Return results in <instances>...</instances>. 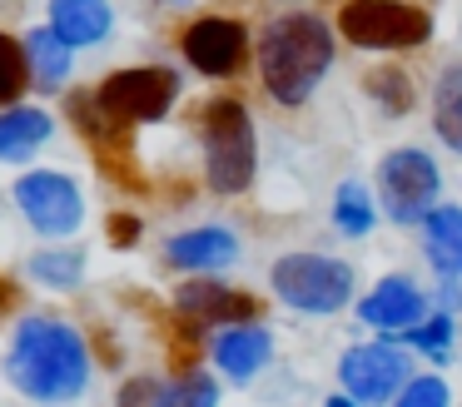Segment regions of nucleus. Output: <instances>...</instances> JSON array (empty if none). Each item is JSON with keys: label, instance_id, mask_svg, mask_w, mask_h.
Returning <instances> with one entry per match:
<instances>
[{"label": "nucleus", "instance_id": "b1692460", "mask_svg": "<svg viewBox=\"0 0 462 407\" xmlns=\"http://www.w3.org/2000/svg\"><path fill=\"white\" fill-rule=\"evenodd\" d=\"M402 338H408L418 353H428V357H448V347H452V318L448 313H422L412 328H402Z\"/></svg>", "mask_w": 462, "mask_h": 407}, {"label": "nucleus", "instance_id": "412c9836", "mask_svg": "<svg viewBox=\"0 0 462 407\" xmlns=\"http://www.w3.org/2000/svg\"><path fill=\"white\" fill-rule=\"evenodd\" d=\"M25 273L51 288H75L85 278V254L80 248H41V254H31Z\"/></svg>", "mask_w": 462, "mask_h": 407}, {"label": "nucleus", "instance_id": "dca6fc26", "mask_svg": "<svg viewBox=\"0 0 462 407\" xmlns=\"http://www.w3.org/2000/svg\"><path fill=\"white\" fill-rule=\"evenodd\" d=\"M422 238H428V264L442 278H462V208L432 204L422 218Z\"/></svg>", "mask_w": 462, "mask_h": 407}, {"label": "nucleus", "instance_id": "a211bd4d", "mask_svg": "<svg viewBox=\"0 0 462 407\" xmlns=\"http://www.w3.org/2000/svg\"><path fill=\"white\" fill-rule=\"evenodd\" d=\"M432 129L452 154H462V65H448L432 85Z\"/></svg>", "mask_w": 462, "mask_h": 407}, {"label": "nucleus", "instance_id": "1a4fd4ad", "mask_svg": "<svg viewBox=\"0 0 462 407\" xmlns=\"http://www.w3.org/2000/svg\"><path fill=\"white\" fill-rule=\"evenodd\" d=\"M408 373H412L408 357L388 343L348 347L343 363H338L343 387H348V397H358V402H388V397H398V387L408 383Z\"/></svg>", "mask_w": 462, "mask_h": 407}, {"label": "nucleus", "instance_id": "f8f14e48", "mask_svg": "<svg viewBox=\"0 0 462 407\" xmlns=\"http://www.w3.org/2000/svg\"><path fill=\"white\" fill-rule=\"evenodd\" d=\"M422 313H428V293H422L412 278H402V273L378 278L373 293L358 303V318L368 328H383V333H402V328H412Z\"/></svg>", "mask_w": 462, "mask_h": 407}, {"label": "nucleus", "instance_id": "5701e85b", "mask_svg": "<svg viewBox=\"0 0 462 407\" xmlns=\"http://www.w3.org/2000/svg\"><path fill=\"white\" fill-rule=\"evenodd\" d=\"M25 75H31V55H25V45L15 35H5V30H0V109L21 99Z\"/></svg>", "mask_w": 462, "mask_h": 407}, {"label": "nucleus", "instance_id": "f03ea898", "mask_svg": "<svg viewBox=\"0 0 462 407\" xmlns=\"http://www.w3.org/2000/svg\"><path fill=\"white\" fill-rule=\"evenodd\" d=\"M333 65V30L319 15H279L259 35V75L279 105H303Z\"/></svg>", "mask_w": 462, "mask_h": 407}, {"label": "nucleus", "instance_id": "a878e982", "mask_svg": "<svg viewBox=\"0 0 462 407\" xmlns=\"http://www.w3.org/2000/svg\"><path fill=\"white\" fill-rule=\"evenodd\" d=\"M174 402H219V387H214L209 373H194V367H184L180 383H174Z\"/></svg>", "mask_w": 462, "mask_h": 407}, {"label": "nucleus", "instance_id": "6e6552de", "mask_svg": "<svg viewBox=\"0 0 462 407\" xmlns=\"http://www.w3.org/2000/svg\"><path fill=\"white\" fill-rule=\"evenodd\" d=\"M15 204H21L25 224L45 238H65L80 228L85 218V199H80V184L60 169H31V174L15 179Z\"/></svg>", "mask_w": 462, "mask_h": 407}, {"label": "nucleus", "instance_id": "2eb2a0df", "mask_svg": "<svg viewBox=\"0 0 462 407\" xmlns=\"http://www.w3.org/2000/svg\"><path fill=\"white\" fill-rule=\"evenodd\" d=\"M174 268L184 273H209V268H224L239 258V238L229 228H189V234H174L170 248H164Z\"/></svg>", "mask_w": 462, "mask_h": 407}, {"label": "nucleus", "instance_id": "bb28decb", "mask_svg": "<svg viewBox=\"0 0 462 407\" xmlns=\"http://www.w3.org/2000/svg\"><path fill=\"white\" fill-rule=\"evenodd\" d=\"M120 402H174V383H154V377H134L120 387Z\"/></svg>", "mask_w": 462, "mask_h": 407}, {"label": "nucleus", "instance_id": "4be33fe9", "mask_svg": "<svg viewBox=\"0 0 462 407\" xmlns=\"http://www.w3.org/2000/svg\"><path fill=\"white\" fill-rule=\"evenodd\" d=\"M363 89H368L388 115H408L412 109V79L402 75L398 65H373L368 75H363Z\"/></svg>", "mask_w": 462, "mask_h": 407}, {"label": "nucleus", "instance_id": "f257e3e1", "mask_svg": "<svg viewBox=\"0 0 462 407\" xmlns=\"http://www.w3.org/2000/svg\"><path fill=\"white\" fill-rule=\"evenodd\" d=\"M5 373H11V383L25 397L70 402L90 383V353H85V338L70 323L31 313L15 323L11 353H5Z\"/></svg>", "mask_w": 462, "mask_h": 407}, {"label": "nucleus", "instance_id": "393cba45", "mask_svg": "<svg viewBox=\"0 0 462 407\" xmlns=\"http://www.w3.org/2000/svg\"><path fill=\"white\" fill-rule=\"evenodd\" d=\"M448 383H442V377H412V383H402L398 387V402L402 407H442L448 402Z\"/></svg>", "mask_w": 462, "mask_h": 407}, {"label": "nucleus", "instance_id": "f3484780", "mask_svg": "<svg viewBox=\"0 0 462 407\" xmlns=\"http://www.w3.org/2000/svg\"><path fill=\"white\" fill-rule=\"evenodd\" d=\"M51 25L70 45H100L110 35L115 15H110V0H51Z\"/></svg>", "mask_w": 462, "mask_h": 407}, {"label": "nucleus", "instance_id": "6ab92c4d", "mask_svg": "<svg viewBox=\"0 0 462 407\" xmlns=\"http://www.w3.org/2000/svg\"><path fill=\"white\" fill-rule=\"evenodd\" d=\"M70 40L55 35V25H35L31 35H25V55H31V69L41 85L60 89L65 79H70Z\"/></svg>", "mask_w": 462, "mask_h": 407}, {"label": "nucleus", "instance_id": "4468645a", "mask_svg": "<svg viewBox=\"0 0 462 407\" xmlns=\"http://www.w3.org/2000/svg\"><path fill=\"white\" fill-rule=\"evenodd\" d=\"M55 134V119L35 105H5L0 109V159L5 164H31Z\"/></svg>", "mask_w": 462, "mask_h": 407}, {"label": "nucleus", "instance_id": "9b49d317", "mask_svg": "<svg viewBox=\"0 0 462 407\" xmlns=\"http://www.w3.org/2000/svg\"><path fill=\"white\" fill-rule=\"evenodd\" d=\"M174 313L189 328H224V323H244V318L259 313V298L199 278V283H184L180 293H174Z\"/></svg>", "mask_w": 462, "mask_h": 407}, {"label": "nucleus", "instance_id": "ddd939ff", "mask_svg": "<svg viewBox=\"0 0 462 407\" xmlns=\"http://www.w3.org/2000/svg\"><path fill=\"white\" fill-rule=\"evenodd\" d=\"M269 353H273V338H269V328H259L254 318L224 323V333L214 338V363H219V373L234 377V383H249V377L269 363Z\"/></svg>", "mask_w": 462, "mask_h": 407}, {"label": "nucleus", "instance_id": "423d86ee", "mask_svg": "<svg viewBox=\"0 0 462 407\" xmlns=\"http://www.w3.org/2000/svg\"><path fill=\"white\" fill-rule=\"evenodd\" d=\"M438 189H442V174L432 164V154H422V149H393V154H383L378 194H383V214L393 224H422L428 208L438 204Z\"/></svg>", "mask_w": 462, "mask_h": 407}, {"label": "nucleus", "instance_id": "7c9ffc66", "mask_svg": "<svg viewBox=\"0 0 462 407\" xmlns=\"http://www.w3.org/2000/svg\"><path fill=\"white\" fill-rule=\"evenodd\" d=\"M170 5H194V0H170Z\"/></svg>", "mask_w": 462, "mask_h": 407}, {"label": "nucleus", "instance_id": "c85d7f7f", "mask_svg": "<svg viewBox=\"0 0 462 407\" xmlns=\"http://www.w3.org/2000/svg\"><path fill=\"white\" fill-rule=\"evenodd\" d=\"M442 308H462V283H442Z\"/></svg>", "mask_w": 462, "mask_h": 407}, {"label": "nucleus", "instance_id": "20e7f679", "mask_svg": "<svg viewBox=\"0 0 462 407\" xmlns=\"http://www.w3.org/2000/svg\"><path fill=\"white\" fill-rule=\"evenodd\" d=\"M269 283L299 313H338L353 298V268L328 254H283L273 264Z\"/></svg>", "mask_w": 462, "mask_h": 407}, {"label": "nucleus", "instance_id": "9d476101", "mask_svg": "<svg viewBox=\"0 0 462 407\" xmlns=\"http://www.w3.org/2000/svg\"><path fill=\"white\" fill-rule=\"evenodd\" d=\"M184 55L199 75H239L244 55H249V30L239 20H219V15H204L184 30Z\"/></svg>", "mask_w": 462, "mask_h": 407}, {"label": "nucleus", "instance_id": "0eeeda50", "mask_svg": "<svg viewBox=\"0 0 462 407\" xmlns=\"http://www.w3.org/2000/svg\"><path fill=\"white\" fill-rule=\"evenodd\" d=\"M105 109L125 125H154L174 109L180 99V75L164 65H134V69H115L100 89H95Z\"/></svg>", "mask_w": 462, "mask_h": 407}, {"label": "nucleus", "instance_id": "aec40b11", "mask_svg": "<svg viewBox=\"0 0 462 407\" xmlns=\"http://www.w3.org/2000/svg\"><path fill=\"white\" fill-rule=\"evenodd\" d=\"M333 224H338V234H348V238H363V234H373V224H378V208H373V199H368V189L363 184H338V194H333Z\"/></svg>", "mask_w": 462, "mask_h": 407}, {"label": "nucleus", "instance_id": "39448f33", "mask_svg": "<svg viewBox=\"0 0 462 407\" xmlns=\"http://www.w3.org/2000/svg\"><path fill=\"white\" fill-rule=\"evenodd\" d=\"M338 30L358 50H412L432 35V20L408 0H348Z\"/></svg>", "mask_w": 462, "mask_h": 407}, {"label": "nucleus", "instance_id": "c756f323", "mask_svg": "<svg viewBox=\"0 0 462 407\" xmlns=\"http://www.w3.org/2000/svg\"><path fill=\"white\" fill-rule=\"evenodd\" d=\"M15 303V283H11V278H5V273H0V313H5V308H11Z\"/></svg>", "mask_w": 462, "mask_h": 407}, {"label": "nucleus", "instance_id": "cd10ccee", "mask_svg": "<svg viewBox=\"0 0 462 407\" xmlns=\"http://www.w3.org/2000/svg\"><path fill=\"white\" fill-rule=\"evenodd\" d=\"M140 234H144V224H140L134 214H115V218H110V244H115V248H130Z\"/></svg>", "mask_w": 462, "mask_h": 407}, {"label": "nucleus", "instance_id": "7ed1b4c3", "mask_svg": "<svg viewBox=\"0 0 462 407\" xmlns=\"http://www.w3.org/2000/svg\"><path fill=\"white\" fill-rule=\"evenodd\" d=\"M204 169H209L214 194H244L259 174V139H254V119L239 99H209L204 109Z\"/></svg>", "mask_w": 462, "mask_h": 407}]
</instances>
